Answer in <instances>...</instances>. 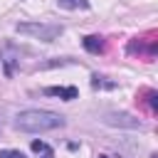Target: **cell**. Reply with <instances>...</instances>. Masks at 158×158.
Returning <instances> with one entry per match:
<instances>
[{"label":"cell","mask_w":158,"mask_h":158,"mask_svg":"<svg viewBox=\"0 0 158 158\" xmlns=\"http://www.w3.org/2000/svg\"><path fill=\"white\" fill-rule=\"evenodd\" d=\"M15 126L27 133H44V131L64 126V118L54 111H47V109H27L15 116Z\"/></svg>","instance_id":"cell-1"},{"label":"cell","mask_w":158,"mask_h":158,"mask_svg":"<svg viewBox=\"0 0 158 158\" xmlns=\"http://www.w3.org/2000/svg\"><path fill=\"white\" fill-rule=\"evenodd\" d=\"M15 30L20 35L35 37L40 42H52V40L62 37V32H64V27L62 25H54V22H20Z\"/></svg>","instance_id":"cell-2"},{"label":"cell","mask_w":158,"mask_h":158,"mask_svg":"<svg viewBox=\"0 0 158 158\" xmlns=\"http://www.w3.org/2000/svg\"><path fill=\"white\" fill-rule=\"evenodd\" d=\"M109 126H121V128H143V123L136 118V116H131V114H106V118H104Z\"/></svg>","instance_id":"cell-3"},{"label":"cell","mask_w":158,"mask_h":158,"mask_svg":"<svg viewBox=\"0 0 158 158\" xmlns=\"http://www.w3.org/2000/svg\"><path fill=\"white\" fill-rule=\"evenodd\" d=\"M44 94H47V96H59V99H64V101H72V99L79 96V89H77V86H47Z\"/></svg>","instance_id":"cell-4"},{"label":"cell","mask_w":158,"mask_h":158,"mask_svg":"<svg viewBox=\"0 0 158 158\" xmlns=\"http://www.w3.org/2000/svg\"><path fill=\"white\" fill-rule=\"evenodd\" d=\"M81 44H84V49L91 52V54H99V52H104V47H106L104 37H99V35H86V37L81 40Z\"/></svg>","instance_id":"cell-5"},{"label":"cell","mask_w":158,"mask_h":158,"mask_svg":"<svg viewBox=\"0 0 158 158\" xmlns=\"http://www.w3.org/2000/svg\"><path fill=\"white\" fill-rule=\"evenodd\" d=\"M59 2V7H64V10H79V7H89V2L86 0H57Z\"/></svg>","instance_id":"cell-6"},{"label":"cell","mask_w":158,"mask_h":158,"mask_svg":"<svg viewBox=\"0 0 158 158\" xmlns=\"http://www.w3.org/2000/svg\"><path fill=\"white\" fill-rule=\"evenodd\" d=\"M0 158H27L22 151H0Z\"/></svg>","instance_id":"cell-7"},{"label":"cell","mask_w":158,"mask_h":158,"mask_svg":"<svg viewBox=\"0 0 158 158\" xmlns=\"http://www.w3.org/2000/svg\"><path fill=\"white\" fill-rule=\"evenodd\" d=\"M47 148H49V146H47L44 141H32V151H35V153H44Z\"/></svg>","instance_id":"cell-8"},{"label":"cell","mask_w":158,"mask_h":158,"mask_svg":"<svg viewBox=\"0 0 158 158\" xmlns=\"http://www.w3.org/2000/svg\"><path fill=\"white\" fill-rule=\"evenodd\" d=\"M42 158H54V153H52V148H47V151L42 153Z\"/></svg>","instance_id":"cell-9"},{"label":"cell","mask_w":158,"mask_h":158,"mask_svg":"<svg viewBox=\"0 0 158 158\" xmlns=\"http://www.w3.org/2000/svg\"><path fill=\"white\" fill-rule=\"evenodd\" d=\"M99 158H109V156H99Z\"/></svg>","instance_id":"cell-10"}]
</instances>
